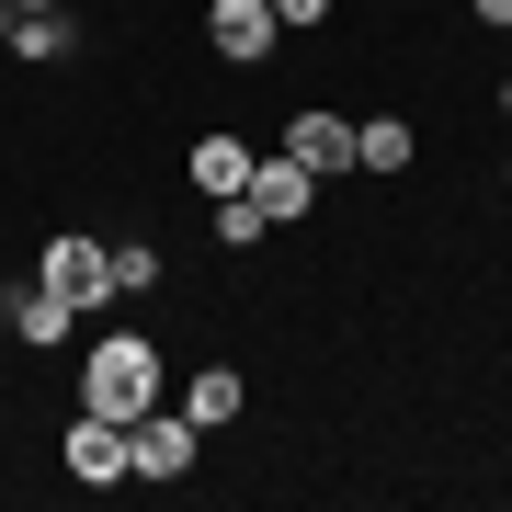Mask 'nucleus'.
Returning <instances> with one entry per match:
<instances>
[{"instance_id": "12", "label": "nucleus", "mask_w": 512, "mask_h": 512, "mask_svg": "<svg viewBox=\"0 0 512 512\" xmlns=\"http://www.w3.org/2000/svg\"><path fill=\"white\" fill-rule=\"evenodd\" d=\"M12 57H35V69L69 57V23H57V12H12Z\"/></svg>"}, {"instance_id": "11", "label": "nucleus", "mask_w": 512, "mask_h": 512, "mask_svg": "<svg viewBox=\"0 0 512 512\" xmlns=\"http://www.w3.org/2000/svg\"><path fill=\"white\" fill-rule=\"evenodd\" d=\"M183 171H194V194H239V183H251V148L217 126V137H194V148H183Z\"/></svg>"}, {"instance_id": "8", "label": "nucleus", "mask_w": 512, "mask_h": 512, "mask_svg": "<svg viewBox=\"0 0 512 512\" xmlns=\"http://www.w3.org/2000/svg\"><path fill=\"white\" fill-rule=\"evenodd\" d=\"M410 160H421L410 114H353V171H410Z\"/></svg>"}, {"instance_id": "19", "label": "nucleus", "mask_w": 512, "mask_h": 512, "mask_svg": "<svg viewBox=\"0 0 512 512\" xmlns=\"http://www.w3.org/2000/svg\"><path fill=\"white\" fill-rule=\"evenodd\" d=\"M501 46H512V23H501Z\"/></svg>"}, {"instance_id": "16", "label": "nucleus", "mask_w": 512, "mask_h": 512, "mask_svg": "<svg viewBox=\"0 0 512 512\" xmlns=\"http://www.w3.org/2000/svg\"><path fill=\"white\" fill-rule=\"evenodd\" d=\"M467 12H478V23H512V0H467Z\"/></svg>"}, {"instance_id": "18", "label": "nucleus", "mask_w": 512, "mask_h": 512, "mask_svg": "<svg viewBox=\"0 0 512 512\" xmlns=\"http://www.w3.org/2000/svg\"><path fill=\"white\" fill-rule=\"evenodd\" d=\"M501 114H512V80H501Z\"/></svg>"}, {"instance_id": "4", "label": "nucleus", "mask_w": 512, "mask_h": 512, "mask_svg": "<svg viewBox=\"0 0 512 512\" xmlns=\"http://www.w3.org/2000/svg\"><path fill=\"white\" fill-rule=\"evenodd\" d=\"M194 421L183 410H148V421H126V456H137V478H194Z\"/></svg>"}, {"instance_id": "6", "label": "nucleus", "mask_w": 512, "mask_h": 512, "mask_svg": "<svg viewBox=\"0 0 512 512\" xmlns=\"http://www.w3.org/2000/svg\"><path fill=\"white\" fill-rule=\"evenodd\" d=\"M274 0H217V12H205V46L217 57H239V69H251V57H274Z\"/></svg>"}, {"instance_id": "14", "label": "nucleus", "mask_w": 512, "mask_h": 512, "mask_svg": "<svg viewBox=\"0 0 512 512\" xmlns=\"http://www.w3.org/2000/svg\"><path fill=\"white\" fill-rule=\"evenodd\" d=\"M160 285V251H148V239H126V251H114V296H148Z\"/></svg>"}, {"instance_id": "15", "label": "nucleus", "mask_w": 512, "mask_h": 512, "mask_svg": "<svg viewBox=\"0 0 512 512\" xmlns=\"http://www.w3.org/2000/svg\"><path fill=\"white\" fill-rule=\"evenodd\" d=\"M274 23H330V0H274Z\"/></svg>"}, {"instance_id": "9", "label": "nucleus", "mask_w": 512, "mask_h": 512, "mask_svg": "<svg viewBox=\"0 0 512 512\" xmlns=\"http://www.w3.org/2000/svg\"><path fill=\"white\" fill-rule=\"evenodd\" d=\"M69 319H80V308H69L57 285H23V296H12V342H23V353H57V342H69Z\"/></svg>"}, {"instance_id": "3", "label": "nucleus", "mask_w": 512, "mask_h": 512, "mask_svg": "<svg viewBox=\"0 0 512 512\" xmlns=\"http://www.w3.org/2000/svg\"><path fill=\"white\" fill-rule=\"evenodd\" d=\"M57 456H69V478H92V490H114V478H137V456H126V421H103V410H80Z\"/></svg>"}, {"instance_id": "10", "label": "nucleus", "mask_w": 512, "mask_h": 512, "mask_svg": "<svg viewBox=\"0 0 512 512\" xmlns=\"http://www.w3.org/2000/svg\"><path fill=\"white\" fill-rule=\"evenodd\" d=\"M239 410H251V376H228V365H205V376L183 387V421H194V433H228Z\"/></svg>"}, {"instance_id": "7", "label": "nucleus", "mask_w": 512, "mask_h": 512, "mask_svg": "<svg viewBox=\"0 0 512 512\" xmlns=\"http://www.w3.org/2000/svg\"><path fill=\"white\" fill-rule=\"evenodd\" d=\"M285 160H308L319 183L353 171V114H296V126H285Z\"/></svg>"}, {"instance_id": "5", "label": "nucleus", "mask_w": 512, "mask_h": 512, "mask_svg": "<svg viewBox=\"0 0 512 512\" xmlns=\"http://www.w3.org/2000/svg\"><path fill=\"white\" fill-rule=\"evenodd\" d=\"M239 194H251L262 217L285 228V217H308V205H319V171H308V160H285V148H262V160H251V183H239Z\"/></svg>"}, {"instance_id": "2", "label": "nucleus", "mask_w": 512, "mask_h": 512, "mask_svg": "<svg viewBox=\"0 0 512 512\" xmlns=\"http://www.w3.org/2000/svg\"><path fill=\"white\" fill-rule=\"evenodd\" d=\"M35 285H57V296H69V308H103V296H114V251H103V239H46V262H35Z\"/></svg>"}, {"instance_id": "17", "label": "nucleus", "mask_w": 512, "mask_h": 512, "mask_svg": "<svg viewBox=\"0 0 512 512\" xmlns=\"http://www.w3.org/2000/svg\"><path fill=\"white\" fill-rule=\"evenodd\" d=\"M12 12H57V0H12Z\"/></svg>"}, {"instance_id": "13", "label": "nucleus", "mask_w": 512, "mask_h": 512, "mask_svg": "<svg viewBox=\"0 0 512 512\" xmlns=\"http://www.w3.org/2000/svg\"><path fill=\"white\" fill-rule=\"evenodd\" d=\"M262 228H274V217H262V205H251V194H217V239H228V251H251V239H262Z\"/></svg>"}, {"instance_id": "1", "label": "nucleus", "mask_w": 512, "mask_h": 512, "mask_svg": "<svg viewBox=\"0 0 512 512\" xmlns=\"http://www.w3.org/2000/svg\"><path fill=\"white\" fill-rule=\"evenodd\" d=\"M80 410H103V421H148V410H160V342H137V330L92 342V365H80Z\"/></svg>"}]
</instances>
